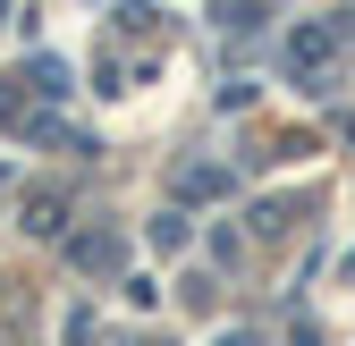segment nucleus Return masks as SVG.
<instances>
[{
    "label": "nucleus",
    "mask_w": 355,
    "mask_h": 346,
    "mask_svg": "<svg viewBox=\"0 0 355 346\" xmlns=\"http://www.w3.org/2000/svg\"><path fill=\"white\" fill-rule=\"evenodd\" d=\"M60 211H68L60 194H26V228H34V237H60V228H68Z\"/></svg>",
    "instance_id": "20e7f679"
},
{
    "label": "nucleus",
    "mask_w": 355,
    "mask_h": 346,
    "mask_svg": "<svg viewBox=\"0 0 355 346\" xmlns=\"http://www.w3.org/2000/svg\"><path fill=\"white\" fill-rule=\"evenodd\" d=\"M338 136H347V144H355V110H347V118H338Z\"/></svg>",
    "instance_id": "39448f33"
},
{
    "label": "nucleus",
    "mask_w": 355,
    "mask_h": 346,
    "mask_svg": "<svg viewBox=\"0 0 355 346\" xmlns=\"http://www.w3.org/2000/svg\"><path fill=\"white\" fill-rule=\"evenodd\" d=\"M211 194H229V169H187V186H178V203H211Z\"/></svg>",
    "instance_id": "7ed1b4c3"
},
{
    "label": "nucleus",
    "mask_w": 355,
    "mask_h": 346,
    "mask_svg": "<svg viewBox=\"0 0 355 346\" xmlns=\"http://www.w3.org/2000/svg\"><path fill=\"white\" fill-rule=\"evenodd\" d=\"M68 262H76V271H119V262H127V237H119V228H85V237L68 245Z\"/></svg>",
    "instance_id": "f03ea898"
},
{
    "label": "nucleus",
    "mask_w": 355,
    "mask_h": 346,
    "mask_svg": "<svg viewBox=\"0 0 355 346\" xmlns=\"http://www.w3.org/2000/svg\"><path fill=\"white\" fill-rule=\"evenodd\" d=\"M347 34H355V17H322V26H296V34H288V76H304V84H322Z\"/></svg>",
    "instance_id": "f257e3e1"
}]
</instances>
